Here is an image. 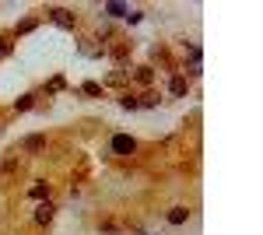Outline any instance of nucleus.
I'll return each instance as SVG.
<instances>
[{"label": "nucleus", "instance_id": "obj_1", "mask_svg": "<svg viewBox=\"0 0 263 235\" xmlns=\"http://www.w3.org/2000/svg\"><path fill=\"white\" fill-rule=\"evenodd\" d=\"M133 151H137V141H133V137H127V134H116V137H113V155H133Z\"/></svg>", "mask_w": 263, "mask_h": 235}, {"label": "nucleus", "instance_id": "obj_2", "mask_svg": "<svg viewBox=\"0 0 263 235\" xmlns=\"http://www.w3.org/2000/svg\"><path fill=\"white\" fill-rule=\"evenodd\" d=\"M186 91H190V81L183 78V74H172V81H169V95H172V98H186Z\"/></svg>", "mask_w": 263, "mask_h": 235}, {"label": "nucleus", "instance_id": "obj_3", "mask_svg": "<svg viewBox=\"0 0 263 235\" xmlns=\"http://www.w3.org/2000/svg\"><path fill=\"white\" fill-rule=\"evenodd\" d=\"M53 218H57V207H53V204H49V200H46V204H39V207H35V221H39V225H49V221H53Z\"/></svg>", "mask_w": 263, "mask_h": 235}, {"label": "nucleus", "instance_id": "obj_4", "mask_svg": "<svg viewBox=\"0 0 263 235\" xmlns=\"http://www.w3.org/2000/svg\"><path fill=\"white\" fill-rule=\"evenodd\" d=\"M49 18H53L60 28H74V14H70V11H64V7H53V11H49Z\"/></svg>", "mask_w": 263, "mask_h": 235}, {"label": "nucleus", "instance_id": "obj_5", "mask_svg": "<svg viewBox=\"0 0 263 235\" xmlns=\"http://www.w3.org/2000/svg\"><path fill=\"white\" fill-rule=\"evenodd\" d=\"M165 218H169V225H186L190 221V207H172Z\"/></svg>", "mask_w": 263, "mask_h": 235}, {"label": "nucleus", "instance_id": "obj_6", "mask_svg": "<svg viewBox=\"0 0 263 235\" xmlns=\"http://www.w3.org/2000/svg\"><path fill=\"white\" fill-rule=\"evenodd\" d=\"M21 148H25V151H42V148H46V137H42V134H32V137L21 141Z\"/></svg>", "mask_w": 263, "mask_h": 235}, {"label": "nucleus", "instance_id": "obj_7", "mask_svg": "<svg viewBox=\"0 0 263 235\" xmlns=\"http://www.w3.org/2000/svg\"><path fill=\"white\" fill-rule=\"evenodd\" d=\"M102 11H106L109 18H127V14H130V7H127V4H106Z\"/></svg>", "mask_w": 263, "mask_h": 235}, {"label": "nucleus", "instance_id": "obj_8", "mask_svg": "<svg viewBox=\"0 0 263 235\" xmlns=\"http://www.w3.org/2000/svg\"><path fill=\"white\" fill-rule=\"evenodd\" d=\"M28 197H32V200H42V197H49V183H42V179H39V183L28 190Z\"/></svg>", "mask_w": 263, "mask_h": 235}, {"label": "nucleus", "instance_id": "obj_9", "mask_svg": "<svg viewBox=\"0 0 263 235\" xmlns=\"http://www.w3.org/2000/svg\"><path fill=\"white\" fill-rule=\"evenodd\" d=\"M32 105H35V95H21V98L14 102V112H28Z\"/></svg>", "mask_w": 263, "mask_h": 235}, {"label": "nucleus", "instance_id": "obj_10", "mask_svg": "<svg viewBox=\"0 0 263 235\" xmlns=\"http://www.w3.org/2000/svg\"><path fill=\"white\" fill-rule=\"evenodd\" d=\"M137 81H140V84H151V81H154V71H151V67H137Z\"/></svg>", "mask_w": 263, "mask_h": 235}, {"label": "nucleus", "instance_id": "obj_11", "mask_svg": "<svg viewBox=\"0 0 263 235\" xmlns=\"http://www.w3.org/2000/svg\"><path fill=\"white\" fill-rule=\"evenodd\" d=\"M137 105H144V109H154V105H158V98H154V95H144Z\"/></svg>", "mask_w": 263, "mask_h": 235}, {"label": "nucleus", "instance_id": "obj_12", "mask_svg": "<svg viewBox=\"0 0 263 235\" xmlns=\"http://www.w3.org/2000/svg\"><path fill=\"white\" fill-rule=\"evenodd\" d=\"M98 91H102V88H98L95 81H88V84H84V95H98Z\"/></svg>", "mask_w": 263, "mask_h": 235}, {"label": "nucleus", "instance_id": "obj_13", "mask_svg": "<svg viewBox=\"0 0 263 235\" xmlns=\"http://www.w3.org/2000/svg\"><path fill=\"white\" fill-rule=\"evenodd\" d=\"M120 105H123V109H137V98H130V95H127V98H120Z\"/></svg>", "mask_w": 263, "mask_h": 235}, {"label": "nucleus", "instance_id": "obj_14", "mask_svg": "<svg viewBox=\"0 0 263 235\" xmlns=\"http://www.w3.org/2000/svg\"><path fill=\"white\" fill-rule=\"evenodd\" d=\"M14 165H18V158H4V161H0V168H4V172H7V168H14Z\"/></svg>", "mask_w": 263, "mask_h": 235}]
</instances>
